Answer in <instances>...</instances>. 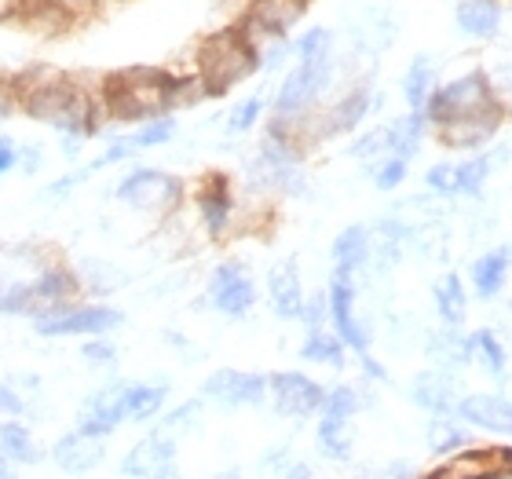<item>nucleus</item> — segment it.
<instances>
[{
	"label": "nucleus",
	"mask_w": 512,
	"mask_h": 479,
	"mask_svg": "<svg viewBox=\"0 0 512 479\" xmlns=\"http://www.w3.org/2000/svg\"><path fill=\"white\" fill-rule=\"evenodd\" d=\"M469 282L458 271H443L432 282V304H436L439 326H465L469 319Z\"/></svg>",
	"instance_id": "bb28decb"
},
{
	"label": "nucleus",
	"mask_w": 512,
	"mask_h": 479,
	"mask_svg": "<svg viewBox=\"0 0 512 479\" xmlns=\"http://www.w3.org/2000/svg\"><path fill=\"white\" fill-rule=\"evenodd\" d=\"M487 110H505V107L498 103V96H494L491 74L472 70V74H461L436 88V96H432V103H428V110H425V121H428V128H436V125H443V121L472 118V114H487ZM505 114H509V110H505Z\"/></svg>",
	"instance_id": "39448f33"
},
{
	"label": "nucleus",
	"mask_w": 512,
	"mask_h": 479,
	"mask_svg": "<svg viewBox=\"0 0 512 479\" xmlns=\"http://www.w3.org/2000/svg\"><path fill=\"white\" fill-rule=\"evenodd\" d=\"M30 410L26 406V399H22V392L15 388L11 381H0V421H11V417H22Z\"/></svg>",
	"instance_id": "8fccbe9b"
},
{
	"label": "nucleus",
	"mask_w": 512,
	"mask_h": 479,
	"mask_svg": "<svg viewBox=\"0 0 512 479\" xmlns=\"http://www.w3.org/2000/svg\"><path fill=\"white\" fill-rule=\"evenodd\" d=\"M512 275V245H491L469 264V289L480 300H498L509 286Z\"/></svg>",
	"instance_id": "412c9836"
},
{
	"label": "nucleus",
	"mask_w": 512,
	"mask_h": 479,
	"mask_svg": "<svg viewBox=\"0 0 512 479\" xmlns=\"http://www.w3.org/2000/svg\"><path fill=\"white\" fill-rule=\"evenodd\" d=\"M209 479H242L238 472H220V476H209Z\"/></svg>",
	"instance_id": "0e129e2a"
},
{
	"label": "nucleus",
	"mask_w": 512,
	"mask_h": 479,
	"mask_svg": "<svg viewBox=\"0 0 512 479\" xmlns=\"http://www.w3.org/2000/svg\"><path fill=\"white\" fill-rule=\"evenodd\" d=\"M355 359H359V373H363L366 384H392V370H388L374 352L355 355Z\"/></svg>",
	"instance_id": "3c124183"
},
{
	"label": "nucleus",
	"mask_w": 512,
	"mask_h": 479,
	"mask_svg": "<svg viewBox=\"0 0 512 479\" xmlns=\"http://www.w3.org/2000/svg\"><path fill=\"white\" fill-rule=\"evenodd\" d=\"M125 322L118 308H107V304H70L59 315H48V319H37V333L41 337H107Z\"/></svg>",
	"instance_id": "ddd939ff"
},
{
	"label": "nucleus",
	"mask_w": 512,
	"mask_h": 479,
	"mask_svg": "<svg viewBox=\"0 0 512 479\" xmlns=\"http://www.w3.org/2000/svg\"><path fill=\"white\" fill-rule=\"evenodd\" d=\"M454 22L469 41H494L502 33V4L498 0H458Z\"/></svg>",
	"instance_id": "c85d7f7f"
},
{
	"label": "nucleus",
	"mask_w": 512,
	"mask_h": 479,
	"mask_svg": "<svg viewBox=\"0 0 512 479\" xmlns=\"http://www.w3.org/2000/svg\"><path fill=\"white\" fill-rule=\"evenodd\" d=\"M161 341L169 344L172 352H180L183 359H202V352H198V348H194V344H191V337H183V333L165 330V333H161Z\"/></svg>",
	"instance_id": "5fc2aeb1"
},
{
	"label": "nucleus",
	"mask_w": 512,
	"mask_h": 479,
	"mask_svg": "<svg viewBox=\"0 0 512 479\" xmlns=\"http://www.w3.org/2000/svg\"><path fill=\"white\" fill-rule=\"evenodd\" d=\"M48 458L59 472L66 476H88V472H96L103 461H107V439H96V436H85V432H66L52 443L48 450Z\"/></svg>",
	"instance_id": "aec40b11"
},
{
	"label": "nucleus",
	"mask_w": 512,
	"mask_h": 479,
	"mask_svg": "<svg viewBox=\"0 0 512 479\" xmlns=\"http://www.w3.org/2000/svg\"><path fill=\"white\" fill-rule=\"evenodd\" d=\"M363 410H377V392L374 384H333L326 388V399H322V414L330 417H355L363 414Z\"/></svg>",
	"instance_id": "f704fd0d"
},
{
	"label": "nucleus",
	"mask_w": 512,
	"mask_h": 479,
	"mask_svg": "<svg viewBox=\"0 0 512 479\" xmlns=\"http://www.w3.org/2000/svg\"><path fill=\"white\" fill-rule=\"evenodd\" d=\"M114 198L132 205V209H139V213L169 216V213H176L183 202V180H176V176L165 169H132L118 180Z\"/></svg>",
	"instance_id": "6e6552de"
},
{
	"label": "nucleus",
	"mask_w": 512,
	"mask_h": 479,
	"mask_svg": "<svg viewBox=\"0 0 512 479\" xmlns=\"http://www.w3.org/2000/svg\"><path fill=\"white\" fill-rule=\"evenodd\" d=\"M260 118H264V96H249L231 107V114H227V121H224V132L235 139L246 136V132H253V128L260 125Z\"/></svg>",
	"instance_id": "37998d69"
},
{
	"label": "nucleus",
	"mask_w": 512,
	"mask_h": 479,
	"mask_svg": "<svg viewBox=\"0 0 512 479\" xmlns=\"http://www.w3.org/2000/svg\"><path fill=\"white\" fill-rule=\"evenodd\" d=\"M198 311L213 308L224 319H246L256 308V278L242 260H224L213 267V275L205 282V297L194 304Z\"/></svg>",
	"instance_id": "0eeeda50"
},
{
	"label": "nucleus",
	"mask_w": 512,
	"mask_h": 479,
	"mask_svg": "<svg viewBox=\"0 0 512 479\" xmlns=\"http://www.w3.org/2000/svg\"><path fill=\"white\" fill-rule=\"evenodd\" d=\"M253 194H286V198H315V183L304 169V150L286 136H271L256 147L246 165Z\"/></svg>",
	"instance_id": "7ed1b4c3"
},
{
	"label": "nucleus",
	"mask_w": 512,
	"mask_h": 479,
	"mask_svg": "<svg viewBox=\"0 0 512 479\" xmlns=\"http://www.w3.org/2000/svg\"><path fill=\"white\" fill-rule=\"evenodd\" d=\"M304 326L308 330H322V326H330V297H326V289L319 293H311L308 304H304Z\"/></svg>",
	"instance_id": "de8ad7c7"
},
{
	"label": "nucleus",
	"mask_w": 512,
	"mask_h": 479,
	"mask_svg": "<svg viewBox=\"0 0 512 479\" xmlns=\"http://www.w3.org/2000/svg\"><path fill=\"white\" fill-rule=\"evenodd\" d=\"M267 381H271V399H267V406H271L278 417L308 421V417L322 414L326 384H319L315 377H308V373H300V370H278V373H267Z\"/></svg>",
	"instance_id": "9d476101"
},
{
	"label": "nucleus",
	"mask_w": 512,
	"mask_h": 479,
	"mask_svg": "<svg viewBox=\"0 0 512 479\" xmlns=\"http://www.w3.org/2000/svg\"><path fill=\"white\" fill-rule=\"evenodd\" d=\"M366 176H370V183H374L381 194H392V191H399L406 183V176H410V161L399 158V154H384L381 161L366 165Z\"/></svg>",
	"instance_id": "4c0bfd02"
},
{
	"label": "nucleus",
	"mask_w": 512,
	"mask_h": 479,
	"mask_svg": "<svg viewBox=\"0 0 512 479\" xmlns=\"http://www.w3.org/2000/svg\"><path fill=\"white\" fill-rule=\"evenodd\" d=\"M465 381H461V373H447V370H436V366H425V370H417L406 384V399L410 406H417L421 414L428 417H458V406L465 399Z\"/></svg>",
	"instance_id": "f8f14e48"
},
{
	"label": "nucleus",
	"mask_w": 512,
	"mask_h": 479,
	"mask_svg": "<svg viewBox=\"0 0 512 479\" xmlns=\"http://www.w3.org/2000/svg\"><path fill=\"white\" fill-rule=\"evenodd\" d=\"M352 479H381V465H355Z\"/></svg>",
	"instance_id": "680f3d73"
},
{
	"label": "nucleus",
	"mask_w": 512,
	"mask_h": 479,
	"mask_svg": "<svg viewBox=\"0 0 512 479\" xmlns=\"http://www.w3.org/2000/svg\"><path fill=\"white\" fill-rule=\"evenodd\" d=\"M176 139V118H158V121H147V125H139L136 132H128V143L139 150H150V147H165Z\"/></svg>",
	"instance_id": "c03bdc74"
},
{
	"label": "nucleus",
	"mask_w": 512,
	"mask_h": 479,
	"mask_svg": "<svg viewBox=\"0 0 512 479\" xmlns=\"http://www.w3.org/2000/svg\"><path fill=\"white\" fill-rule=\"evenodd\" d=\"M121 392H125V381H107L99 384L96 392H88L85 403L77 406V425H74L77 432L96 439H110L121 425H128Z\"/></svg>",
	"instance_id": "4468645a"
},
{
	"label": "nucleus",
	"mask_w": 512,
	"mask_h": 479,
	"mask_svg": "<svg viewBox=\"0 0 512 479\" xmlns=\"http://www.w3.org/2000/svg\"><path fill=\"white\" fill-rule=\"evenodd\" d=\"M505 439H512V414H509V425H505Z\"/></svg>",
	"instance_id": "69168bd1"
},
{
	"label": "nucleus",
	"mask_w": 512,
	"mask_h": 479,
	"mask_svg": "<svg viewBox=\"0 0 512 479\" xmlns=\"http://www.w3.org/2000/svg\"><path fill=\"white\" fill-rule=\"evenodd\" d=\"M421 352H425L428 366H436V370L461 373L472 366L469 333H465V326H436V330H425V337H421Z\"/></svg>",
	"instance_id": "4be33fe9"
},
{
	"label": "nucleus",
	"mask_w": 512,
	"mask_h": 479,
	"mask_svg": "<svg viewBox=\"0 0 512 479\" xmlns=\"http://www.w3.org/2000/svg\"><path fill=\"white\" fill-rule=\"evenodd\" d=\"M202 399L213 406H224V410H242V406H267L271 399V381L267 373L253 370H213L202 381Z\"/></svg>",
	"instance_id": "9b49d317"
},
{
	"label": "nucleus",
	"mask_w": 512,
	"mask_h": 479,
	"mask_svg": "<svg viewBox=\"0 0 512 479\" xmlns=\"http://www.w3.org/2000/svg\"><path fill=\"white\" fill-rule=\"evenodd\" d=\"M256 70H260V59H256V52L235 26V30L216 33L213 41L198 52V70L194 74L202 77L209 96H224L235 85H242L246 77H253Z\"/></svg>",
	"instance_id": "20e7f679"
},
{
	"label": "nucleus",
	"mask_w": 512,
	"mask_h": 479,
	"mask_svg": "<svg viewBox=\"0 0 512 479\" xmlns=\"http://www.w3.org/2000/svg\"><path fill=\"white\" fill-rule=\"evenodd\" d=\"M509 388H512V373H509Z\"/></svg>",
	"instance_id": "338daca9"
},
{
	"label": "nucleus",
	"mask_w": 512,
	"mask_h": 479,
	"mask_svg": "<svg viewBox=\"0 0 512 479\" xmlns=\"http://www.w3.org/2000/svg\"><path fill=\"white\" fill-rule=\"evenodd\" d=\"M421 439H425L428 458H439V461H447V458H454V454H461V450L476 447V443H472V428L465 425L461 417H428Z\"/></svg>",
	"instance_id": "a878e982"
},
{
	"label": "nucleus",
	"mask_w": 512,
	"mask_h": 479,
	"mask_svg": "<svg viewBox=\"0 0 512 479\" xmlns=\"http://www.w3.org/2000/svg\"><path fill=\"white\" fill-rule=\"evenodd\" d=\"M326 297H330L333 333L348 344L352 355H366L374 348V326L359 315V278L344 275V271H333L330 286H326Z\"/></svg>",
	"instance_id": "1a4fd4ad"
},
{
	"label": "nucleus",
	"mask_w": 512,
	"mask_h": 479,
	"mask_svg": "<svg viewBox=\"0 0 512 479\" xmlns=\"http://www.w3.org/2000/svg\"><path fill=\"white\" fill-rule=\"evenodd\" d=\"M81 180H88V169H81V172H70V176H63V180H55L48 191H44V202H63L66 194L74 191L77 183Z\"/></svg>",
	"instance_id": "603ef678"
},
{
	"label": "nucleus",
	"mask_w": 512,
	"mask_h": 479,
	"mask_svg": "<svg viewBox=\"0 0 512 479\" xmlns=\"http://www.w3.org/2000/svg\"><path fill=\"white\" fill-rule=\"evenodd\" d=\"M11 169H19V147L8 136H0V176H8Z\"/></svg>",
	"instance_id": "4d7b16f0"
},
{
	"label": "nucleus",
	"mask_w": 512,
	"mask_h": 479,
	"mask_svg": "<svg viewBox=\"0 0 512 479\" xmlns=\"http://www.w3.org/2000/svg\"><path fill=\"white\" fill-rule=\"evenodd\" d=\"M439 88V77H436V63H432V55H414L410 66H406L403 74V99H406V110L410 114H425L432 96H436Z\"/></svg>",
	"instance_id": "2f4dec72"
},
{
	"label": "nucleus",
	"mask_w": 512,
	"mask_h": 479,
	"mask_svg": "<svg viewBox=\"0 0 512 479\" xmlns=\"http://www.w3.org/2000/svg\"><path fill=\"white\" fill-rule=\"evenodd\" d=\"M374 99H377V92H374V85H370V77H366V81H355L348 92H341L333 103H322V110H319L322 139H337V136L355 132V128L374 114Z\"/></svg>",
	"instance_id": "a211bd4d"
},
{
	"label": "nucleus",
	"mask_w": 512,
	"mask_h": 479,
	"mask_svg": "<svg viewBox=\"0 0 512 479\" xmlns=\"http://www.w3.org/2000/svg\"><path fill=\"white\" fill-rule=\"evenodd\" d=\"M103 110L114 121H147L169 118L172 114V74L161 70H128V74L110 77L103 85Z\"/></svg>",
	"instance_id": "f03ea898"
},
{
	"label": "nucleus",
	"mask_w": 512,
	"mask_h": 479,
	"mask_svg": "<svg viewBox=\"0 0 512 479\" xmlns=\"http://www.w3.org/2000/svg\"><path fill=\"white\" fill-rule=\"evenodd\" d=\"M194 205H198V224L209 238H227L242 224V205L224 176H209L202 191L194 194Z\"/></svg>",
	"instance_id": "dca6fc26"
},
{
	"label": "nucleus",
	"mask_w": 512,
	"mask_h": 479,
	"mask_svg": "<svg viewBox=\"0 0 512 479\" xmlns=\"http://www.w3.org/2000/svg\"><path fill=\"white\" fill-rule=\"evenodd\" d=\"M81 359H85L92 370H114V366H118V344L110 341V337H92V341H85V348H81Z\"/></svg>",
	"instance_id": "49530a36"
},
{
	"label": "nucleus",
	"mask_w": 512,
	"mask_h": 479,
	"mask_svg": "<svg viewBox=\"0 0 512 479\" xmlns=\"http://www.w3.org/2000/svg\"><path fill=\"white\" fill-rule=\"evenodd\" d=\"M282 479H319V476H315V469H311L308 461H297V465H293Z\"/></svg>",
	"instance_id": "bf43d9fd"
},
{
	"label": "nucleus",
	"mask_w": 512,
	"mask_h": 479,
	"mask_svg": "<svg viewBox=\"0 0 512 479\" xmlns=\"http://www.w3.org/2000/svg\"><path fill=\"white\" fill-rule=\"evenodd\" d=\"M381 479H421V472L410 458H392L381 465Z\"/></svg>",
	"instance_id": "864d4df0"
},
{
	"label": "nucleus",
	"mask_w": 512,
	"mask_h": 479,
	"mask_svg": "<svg viewBox=\"0 0 512 479\" xmlns=\"http://www.w3.org/2000/svg\"><path fill=\"white\" fill-rule=\"evenodd\" d=\"M469 355L483 377H491L494 384H509V344L494 326H480L469 333Z\"/></svg>",
	"instance_id": "393cba45"
},
{
	"label": "nucleus",
	"mask_w": 512,
	"mask_h": 479,
	"mask_svg": "<svg viewBox=\"0 0 512 479\" xmlns=\"http://www.w3.org/2000/svg\"><path fill=\"white\" fill-rule=\"evenodd\" d=\"M333 271H344V275H363L374 264V231L370 224H352L344 227L341 235L333 238Z\"/></svg>",
	"instance_id": "b1692460"
},
{
	"label": "nucleus",
	"mask_w": 512,
	"mask_h": 479,
	"mask_svg": "<svg viewBox=\"0 0 512 479\" xmlns=\"http://www.w3.org/2000/svg\"><path fill=\"white\" fill-rule=\"evenodd\" d=\"M348 344L333 333V326H322V330L304 333V344H300V359L311 362V366H326V370H344L348 366Z\"/></svg>",
	"instance_id": "72a5a7b5"
},
{
	"label": "nucleus",
	"mask_w": 512,
	"mask_h": 479,
	"mask_svg": "<svg viewBox=\"0 0 512 479\" xmlns=\"http://www.w3.org/2000/svg\"><path fill=\"white\" fill-rule=\"evenodd\" d=\"M384 125H388V154H399V158L414 161L428 132L425 114H410V110H406V114L384 121Z\"/></svg>",
	"instance_id": "c9c22d12"
},
{
	"label": "nucleus",
	"mask_w": 512,
	"mask_h": 479,
	"mask_svg": "<svg viewBox=\"0 0 512 479\" xmlns=\"http://www.w3.org/2000/svg\"><path fill=\"white\" fill-rule=\"evenodd\" d=\"M41 165H44V150L33 147V143H22V147H19V169L33 176V172L41 169Z\"/></svg>",
	"instance_id": "6e6d98bb"
},
{
	"label": "nucleus",
	"mask_w": 512,
	"mask_h": 479,
	"mask_svg": "<svg viewBox=\"0 0 512 479\" xmlns=\"http://www.w3.org/2000/svg\"><path fill=\"white\" fill-rule=\"evenodd\" d=\"M26 0H0V19H8L11 11H19Z\"/></svg>",
	"instance_id": "e2e57ef3"
},
{
	"label": "nucleus",
	"mask_w": 512,
	"mask_h": 479,
	"mask_svg": "<svg viewBox=\"0 0 512 479\" xmlns=\"http://www.w3.org/2000/svg\"><path fill=\"white\" fill-rule=\"evenodd\" d=\"M425 187L439 202H458V161H436V165H428Z\"/></svg>",
	"instance_id": "58836bf2"
},
{
	"label": "nucleus",
	"mask_w": 512,
	"mask_h": 479,
	"mask_svg": "<svg viewBox=\"0 0 512 479\" xmlns=\"http://www.w3.org/2000/svg\"><path fill=\"white\" fill-rule=\"evenodd\" d=\"M33 286L30 282H4L0 286V315H26L33 319Z\"/></svg>",
	"instance_id": "a18cd8bd"
},
{
	"label": "nucleus",
	"mask_w": 512,
	"mask_h": 479,
	"mask_svg": "<svg viewBox=\"0 0 512 479\" xmlns=\"http://www.w3.org/2000/svg\"><path fill=\"white\" fill-rule=\"evenodd\" d=\"M77 278H81V289H88V293H99V297L125 286V271H121V267H114L110 260H96V256L81 260V267H77Z\"/></svg>",
	"instance_id": "e433bc0d"
},
{
	"label": "nucleus",
	"mask_w": 512,
	"mask_h": 479,
	"mask_svg": "<svg viewBox=\"0 0 512 479\" xmlns=\"http://www.w3.org/2000/svg\"><path fill=\"white\" fill-rule=\"evenodd\" d=\"M0 479H19V465L8 454H0Z\"/></svg>",
	"instance_id": "052dcab7"
},
{
	"label": "nucleus",
	"mask_w": 512,
	"mask_h": 479,
	"mask_svg": "<svg viewBox=\"0 0 512 479\" xmlns=\"http://www.w3.org/2000/svg\"><path fill=\"white\" fill-rule=\"evenodd\" d=\"M297 461H293V450L286 447V443H278V447H267L264 450V458H260V469L264 472H275L278 479L286 476L289 469H293Z\"/></svg>",
	"instance_id": "09e8293b"
},
{
	"label": "nucleus",
	"mask_w": 512,
	"mask_h": 479,
	"mask_svg": "<svg viewBox=\"0 0 512 479\" xmlns=\"http://www.w3.org/2000/svg\"><path fill=\"white\" fill-rule=\"evenodd\" d=\"M202 414H205V399L198 395V399H187V403L165 410L158 428L161 432H169V436H176V432H194V428L202 425Z\"/></svg>",
	"instance_id": "a19ab883"
},
{
	"label": "nucleus",
	"mask_w": 512,
	"mask_h": 479,
	"mask_svg": "<svg viewBox=\"0 0 512 479\" xmlns=\"http://www.w3.org/2000/svg\"><path fill=\"white\" fill-rule=\"evenodd\" d=\"M22 110H26L30 118L52 125L59 136L81 139V143L96 136V128L107 118L103 99H96L92 92L74 85V81H59V85H52V88L33 92V96L22 99Z\"/></svg>",
	"instance_id": "f257e3e1"
},
{
	"label": "nucleus",
	"mask_w": 512,
	"mask_h": 479,
	"mask_svg": "<svg viewBox=\"0 0 512 479\" xmlns=\"http://www.w3.org/2000/svg\"><path fill=\"white\" fill-rule=\"evenodd\" d=\"M315 450L333 465H355V425L348 417L319 414L315 425Z\"/></svg>",
	"instance_id": "cd10ccee"
},
{
	"label": "nucleus",
	"mask_w": 512,
	"mask_h": 479,
	"mask_svg": "<svg viewBox=\"0 0 512 479\" xmlns=\"http://www.w3.org/2000/svg\"><path fill=\"white\" fill-rule=\"evenodd\" d=\"M512 447H469L454 458L439 461L436 469L421 479H509Z\"/></svg>",
	"instance_id": "2eb2a0df"
},
{
	"label": "nucleus",
	"mask_w": 512,
	"mask_h": 479,
	"mask_svg": "<svg viewBox=\"0 0 512 479\" xmlns=\"http://www.w3.org/2000/svg\"><path fill=\"white\" fill-rule=\"evenodd\" d=\"M512 414V395L505 392H465L458 406V417L476 432H491V436H505Z\"/></svg>",
	"instance_id": "5701e85b"
},
{
	"label": "nucleus",
	"mask_w": 512,
	"mask_h": 479,
	"mask_svg": "<svg viewBox=\"0 0 512 479\" xmlns=\"http://www.w3.org/2000/svg\"><path fill=\"white\" fill-rule=\"evenodd\" d=\"M267 304H271V315L282 322L304 319L308 297H304L297 256H282L278 264H271V271H267Z\"/></svg>",
	"instance_id": "6ab92c4d"
},
{
	"label": "nucleus",
	"mask_w": 512,
	"mask_h": 479,
	"mask_svg": "<svg viewBox=\"0 0 512 479\" xmlns=\"http://www.w3.org/2000/svg\"><path fill=\"white\" fill-rule=\"evenodd\" d=\"M0 454H8L19 469H30V465H41L48 458V450L33 439L30 425L22 417H11V421H0Z\"/></svg>",
	"instance_id": "473e14b6"
},
{
	"label": "nucleus",
	"mask_w": 512,
	"mask_h": 479,
	"mask_svg": "<svg viewBox=\"0 0 512 479\" xmlns=\"http://www.w3.org/2000/svg\"><path fill=\"white\" fill-rule=\"evenodd\" d=\"M304 11H308V0H249L246 19L275 37H286L304 19Z\"/></svg>",
	"instance_id": "7c9ffc66"
},
{
	"label": "nucleus",
	"mask_w": 512,
	"mask_h": 479,
	"mask_svg": "<svg viewBox=\"0 0 512 479\" xmlns=\"http://www.w3.org/2000/svg\"><path fill=\"white\" fill-rule=\"evenodd\" d=\"M384 154H388V125L366 128V132H359V136L352 139V147H348V158L363 161V169L374 165V161H381Z\"/></svg>",
	"instance_id": "ea45409f"
},
{
	"label": "nucleus",
	"mask_w": 512,
	"mask_h": 479,
	"mask_svg": "<svg viewBox=\"0 0 512 479\" xmlns=\"http://www.w3.org/2000/svg\"><path fill=\"white\" fill-rule=\"evenodd\" d=\"M15 103H19V92H15V85H4V81H0V121L15 110Z\"/></svg>",
	"instance_id": "13d9d810"
},
{
	"label": "nucleus",
	"mask_w": 512,
	"mask_h": 479,
	"mask_svg": "<svg viewBox=\"0 0 512 479\" xmlns=\"http://www.w3.org/2000/svg\"><path fill=\"white\" fill-rule=\"evenodd\" d=\"M505 110H487V114H472V118H454L436 125V139L447 150H465V154H483L494 147V139L505 125Z\"/></svg>",
	"instance_id": "f3484780"
},
{
	"label": "nucleus",
	"mask_w": 512,
	"mask_h": 479,
	"mask_svg": "<svg viewBox=\"0 0 512 479\" xmlns=\"http://www.w3.org/2000/svg\"><path fill=\"white\" fill-rule=\"evenodd\" d=\"M333 59L326 63H297L286 74V81L278 85L275 103H271V121H297L311 110L322 107V96L330 92L333 85Z\"/></svg>",
	"instance_id": "423d86ee"
},
{
	"label": "nucleus",
	"mask_w": 512,
	"mask_h": 479,
	"mask_svg": "<svg viewBox=\"0 0 512 479\" xmlns=\"http://www.w3.org/2000/svg\"><path fill=\"white\" fill-rule=\"evenodd\" d=\"M121 399H125L128 425H147V421L165 414V403H169V381H125Z\"/></svg>",
	"instance_id": "c756f323"
},
{
	"label": "nucleus",
	"mask_w": 512,
	"mask_h": 479,
	"mask_svg": "<svg viewBox=\"0 0 512 479\" xmlns=\"http://www.w3.org/2000/svg\"><path fill=\"white\" fill-rule=\"evenodd\" d=\"M297 63H326L333 59V33L326 26H311L297 44H293Z\"/></svg>",
	"instance_id": "79ce46f5"
}]
</instances>
